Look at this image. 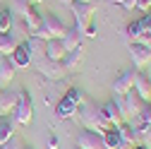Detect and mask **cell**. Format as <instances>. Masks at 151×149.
Segmentation results:
<instances>
[{"instance_id":"6da1fadb","label":"cell","mask_w":151,"mask_h":149,"mask_svg":"<svg viewBox=\"0 0 151 149\" xmlns=\"http://www.w3.org/2000/svg\"><path fill=\"white\" fill-rule=\"evenodd\" d=\"M31 118H34V101L27 89H19V101H17V106L12 111V123L19 127H27L31 123Z\"/></svg>"},{"instance_id":"7a4b0ae2","label":"cell","mask_w":151,"mask_h":149,"mask_svg":"<svg viewBox=\"0 0 151 149\" xmlns=\"http://www.w3.org/2000/svg\"><path fill=\"white\" fill-rule=\"evenodd\" d=\"M65 29H67V27L60 22V17H58V14L46 12V14H43V20H41V29L36 31L34 36H39V39H43V41H50V39H63Z\"/></svg>"},{"instance_id":"3957f363","label":"cell","mask_w":151,"mask_h":149,"mask_svg":"<svg viewBox=\"0 0 151 149\" xmlns=\"http://www.w3.org/2000/svg\"><path fill=\"white\" fill-rule=\"evenodd\" d=\"M31 65H36V70L43 74V80H50V82H58V80H63L65 74H67L63 60H48V58H41V60L31 63Z\"/></svg>"},{"instance_id":"277c9868","label":"cell","mask_w":151,"mask_h":149,"mask_svg":"<svg viewBox=\"0 0 151 149\" xmlns=\"http://www.w3.org/2000/svg\"><path fill=\"white\" fill-rule=\"evenodd\" d=\"M72 7V14H74V27L77 29H84L86 24L93 22V12H96V3H82V0H74L70 5Z\"/></svg>"},{"instance_id":"5b68a950","label":"cell","mask_w":151,"mask_h":149,"mask_svg":"<svg viewBox=\"0 0 151 149\" xmlns=\"http://www.w3.org/2000/svg\"><path fill=\"white\" fill-rule=\"evenodd\" d=\"M22 3V0H19ZM41 20H43V14L39 12V7L36 5H29V3H22V22L27 27V34L34 36L36 31L41 29Z\"/></svg>"},{"instance_id":"8992f818","label":"cell","mask_w":151,"mask_h":149,"mask_svg":"<svg viewBox=\"0 0 151 149\" xmlns=\"http://www.w3.org/2000/svg\"><path fill=\"white\" fill-rule=\"evenodd\" d=\"M134 74H137V70H122L115 77V82H113V94L115 96H125L127 91L134 89Z\"/></svg>"},{"instance_id":"52a82bcc","label":"cell","mask_w":151,"mask_h":149,"mask_svg":"<svg viewBox=\"0 0 151 149\" xmlns=\"http://www.w3.org/2000/svg\"><path fill=\"white\" fill-rule=\"evenodd\" d=\"M17 101H19V89H3L0 91V118L12 116Z\"/></svg>"},{"instance_id":"ba28073f","label":"cell","mask_w":151,"mask_h":149,"mask_svg":"<svg viewBox=\"0 0 151 149\" xmlns=\"http://www.w3.org/2000/svg\"><path fill=\"white\" fill-rule=\"evenodd\" d=\"M129 55H132L134 67H139V70L151 63V48L144 46V43H129Z\"/></svg>"},{"instance_id":"9c48e42d","label":"cell","mask_w":151,"mask_h":149,"mask_svg":"<svg viewBox=\"0 0 151 149\" xmlns=\"http://www.w3.org/2000/svg\"><path fill=\"white\" fill-rule=\"evenodd\" d=\"M77 147L79 149H106L103 147V135L91 132V130H82L77 137Z\"/></svg>"},{"instance_id":"30bf717a","label":"cell","mask_w":151,"mask_h":149,"mask_svg":"<svg viewBox=\"0 0 151 149\" xmlns=\"http://www.w3.org/2000/svg\"><path fill=\"white\" fill-rule=\"evenodd\" d=\"M14 72H17V67L10 60V55H0V89H7L12 84Z\"/></svg>"},{"instance_id":"8fae6325","label":"cell","mask_w":151,"mask_h":149,"mask_svg":"<svg viewBox=\"0 0 151 149\" xmlns=\"http://www.w3.org/2000/svg\"><path fill=\"white\" fill-rule=\"evenodd\" d=\"M134 91L139 94V99L144 103L151 101V77H149L146 72H139L137 70V74H134Z\"/></svg>"},{"instance_id":"7c38bea8","label":"cell","mask_w":151,"mask_h":149,"mask_svg":"<svg viewBox=\"0 0 151 149\" xmlns=\"http://www.w3.org/2000/svg\"><path fill=\"white\" fill-rule=\"evenodd\" d=\"M82 43H84L82 29H77V27L65 29V34H63V46H65V51H77V48H82Z\"/></svg>"},{"instance_id":"4fadbf2b","label":"cell","mask_w":151,"mask_h":149,"mask_svg":"<svg viewBox=\"0 0 151 149\" xmlns=\"http://www.w3.org/2000/svg\"><path fill=\"white\" fill-rule=\"evenodd\" d=\"M10 60L14 63V67H17V70H19V67H29V65H31V53H29L27 41H19V46H17V48L10 53Z\"/></svg>"},{"instance_id":"5bb4252c","label":"cell","mask_w":151,"mask_h":149,"mask_svg":"<svg viewBox=\"0 0 151 149\" xmlns=\"http://www.w3.org/2000/svg\"><path fill=\"white\" fill-rule=\"evenodd\" d=\"M101 111H103V116L108 118V123H110L113 127H118V125H122V123H125V111H122L120 106H115V101H113V99H110Z\"/></svg>"},{"instance_id":"9a60e30c","label":"cell","mask_w":151,"mask_h":149,"mask_svg":"<svg viewBox=\"0 0 151 149\" xmlns=\"http://www.w3.org/2000/svg\"><path fill=\"white\" fill-rule=\"evenodd\" d=\"M142 111H144V101L139 99V94L134 89L127 91V94H125V113L127 116H139Z\"/></svg>"},{"instance_id":"2e32d148","label":"cell","mask_w":151,"mask_h":149,"mask_svg":"<svg viewBox=\"0 0 151 149\" xmlns=\"http://www.w3.org/2000/svg\"><path fill=\"white\" fill-rule=\"evenodd\" d=\"M74 113H77V106H74L67 96H63L55 103V118L58 120H70V118H74Z\"/></svg>"},{"instance_id":"e0dca14e","label":"cell","mask_w":151,"mask_h":149,"mask_svg":"<svg viewBox=\"0 0 151 149\" xmlns=\"http://www.w3.org/2000/svg\"><path fill=\"white\" fill-rule=\"evenodd\" d=\"M27 46H29V53H31V63L46 58V41L43 39H39V36H29Z\"/></svg>"},{"instance_id":"ac0fdd59","label":"cell","mask_w":151,"mask_h":149,"mask_svg":"<svg viewBox=\"0 0 151 149\" xmlns=\"http://www.w3.org/2000/svg\"><path fill=\"white\" fill-rule=\"evenodd\" d=\"M65 46H63V39H50L46 41V58L48 60H63L65 58Z\"/></svg>"},{"instance_id":"d6986e66","label":"cell","mask_w":151,"mask_h":149,"mask_svg":"<svg viewBox=\"0 0 151 149\" xmlns=\"http://www.w3.org/2000/svg\"><path fill=\"white\" fill-rule=\"evenodd\" d=\"M82 60H84V48L67 51V53H65V58H63V65H65L67 72H72V70H77V67L82 65Z\"/></svg>"},{"instance_id":"ffe728a7","label":"cell","mask_w":151,"mask_h":149,"mask_svg":"<svg viewBox=\"0 0 151 149\" xmlns=\"http://www.w3.org/2000/svg\"><path fill=\"white\" fill-rule=\"evenodd\" d=\"M118 132H120V144H127V147H137V144H139L132 123H122V125H118Z\"/></svg>"},{"instance_id":"44dd1931","label":"cell","mask_w":151,"mask_h":149,"mask_svg":"<svg viewBox=\"0 0 151 149\" xmlns=\"http://www.w3.org/2000/svg\"><path fill=\"white\" fill-rule=\"evenodd\" d=\"M125 36H127L129 43H144V36H149V34L142 31V24L139 22H129L127 29H125Z\"/></svg>"},{"instance_id":"7402d4cb","label":"cell","mask_w":151,"mask_h":149,"mask_svg":"<svg viewBox=\"0 0 151 149\" xmlns=\"http://www.w3.org/2000/svg\"><path fill=\"white\" fill-rule=\"evenodd\" d=\"M17 46H19V39L14 34H0V55H10Z\"/></svg>"},{"instance_id":"603a6c76","label":"cell","mask_w":151,"mask_h":149,"mask_svg":"<svg viewBox=\"0 0 151 149\" xmlns=\"http://www.w3.org/2000/svg\"><path fill=\"white\" fill-rule=\"evenodd\" d=\"M14 123L10 120V118H0V147H3L7 140H12L14 137Z\"/></svg>"},{"instance_id":"cb8c5ba5","label":"cell","mask_w":151,"mask_h":149,"mask_svg":"<svg viewBox=\"0 0 151 149\" xmlns=\"http://www.w3.org/2000/svg\"><path fill=\"white\" fill-rule=\"evenodd\" d=\"M103 147L106 149H118L120 147V132H118V127H110L103 132Z\"/></svg>"},{"instance_id":"d4e9b609","label":"cell","mask_w":151,"mask_h":149,"mask_svg":"<svg viewBox=\"0 0 151 149\" xmlns=\"http://www.w3.org/2000/svg\"><path fill=\"white\" fill-rule=\"evenodd\" d=\"M132 127H134V135H137V142H139V144H144V142H146V137L151 135V125H149V123H144L142 118H137V123L132 125Z\"/></svg>"},{"instance_id":"484cf974","label":"cell","mask_w":151,"mask_h":149,"mask_svg":"<svg viewBox=\"0 0 151 149\" xmlns=\"http://www.w3.org/2000/svg\"><path fill=\"white\" fill-rule=\"evenodd\" d=\"M12 24H14L12 12H10L7 7L0 10V34H10V31H12Z\"/></svg>"},{"instance_id":"4316f807","label":"cell","mask_w":151,"mask_h":149,"mask_svg":"<svg viewBox=\"0 0 151 149\" xmlns=\"http://www.w3.org/2000/svg\"><path fill=\"white\" fill-rule=\"evenodd\" d=\"M65 96H67V99H70L74 106H79V103L84 101V91H82L79 87H70V89L65 91Z\"/></svg>"},{"instance_id":"83f0119b","label":"cell","mask_w":151,"mask_h":149,"mask_svg":"<svg viewBox=\"0 0 151 149\" xmlns=\"http://www.w3.org/2000/svg\"><path fill=\"white\" fill-rule=\"evenodd\" d=\"M139 24H142V31L151 36V12H146V14L142 17V20H139Z\"/></svg>"},{"instance_id":"f1b7e54d","label":"cell","mask_w":151,"mask_h":149,"mask_svg":"<svg viewBox=\"0 0 151 149\" xmlns=\"http://www.w3.org/2000/svg\"><path fill=\"white\" fill-rule=\"evenodd\" d=\"M137 118H142L144 123H149V125H151V101H149V103H144V111H142Z\"/></svg>"},{"instance_id":"f546056e","label":"cell","mask_w":151,"mask_h":149,"mask_svg":"<svg viewBox=\"0 0 151 149\" xmlns=\"http://www.w3.org/2000/svg\"><path fill=\"white\" fill-rule=\"evenodd\" d=\"M134 7L139 10V12H151V0H137V3H134Z\"/></svg>"},{"instance_id":"4dcf8cb0","label":"cell","mask_w":151,"mask_h":149,"mask_svg":"<svg viewBox=\"0 0 151 149\" xmlns=\"http://www.w3.org/2000/svg\"><path fill=\"white\" fill-rule=\"evenodd\" d=\"M82 34H84V39H93V36H96V24H86L84 29H82Z\"/></svg>"},{"instance_id":"1f68e13d","label":"cell","mask_w":151,"mask_h":149,"mask_svg":"<svg viewBox=\"0 0 151 149\" xmlns=\"http://www.w3.org/2000/svg\"><path fill=\"white\" fill-rule=\"evenodd\" d=\"M19 147H22V142L17 140V135H14L12 140H7V142H5L3 147H0V149H19Z\"/></svg>"},{"instance_id":"d6a6232c","label":"cell","mask_w":151,"mask_h":149,"mask_svg":"<svg viewBox=\"0 0 151 149\" xmlns=\"http://www.w3.org/2000/svg\"><path fill=\"white\" fill-rule=\"evenodd\" d=\"M48 149H58V137L55 135H48Z\"/></svg>"},{"instance_id":"836d02e7","label":"cell","mask_w":151,"mask_h":149,"mask_svg":"<svg viewBox=\"0 0 151 149\" xmlns=\"http://www.w3.org/2000/svg\"><path fill=\"white\" fill-rule=\"evenodd\" d=\"M134 3H137V0H122V7L125 10H134Z\"/></svg>"},{"instance_id":"e575fe53","label":"cell","mask_w":151,"mask_h":149,"mask_svg":"<svg viewBox=\"0 0 151 149\" xmlns=\"http://www.w3.org/2000/svg\"><path fill=\"white\" fill-rule=\"evenodd\" d=\"M22 3H29V5H39L41 0H22Z\"/></svg>"},{"instance_id":"d590c367","label":"cell","mask_w":151,"mask_h":149,"mask_svg":"<svg viewBox=\"0 0 151 149\" xmlns=\"http://www.w3.org/2000/svg\"><path fill=\"white\" fill-rule=\"evenodd\" d=\"M132 149H149V144H137V147H132Z\"/></svg>"},{"instance_id":"8d00e7d4","label":"cell","mask_w":151,"mask_h":149,"mask_svg":"<svg viewBox=\"0 0 151 149\" xmlns=\"http://www.w3.org/2000/svg\"><path fill=\"white\" fill-rule=\"evenodd\" d=\"M60 3H63V5H72V3H74V0H60Z\"/></svg>"},{"instance_id":"74e56055","label":"cell","mask_w":151,"mask_h":149,"mask_svg":"<svg viewBox=\"0 0 151 149\" xmlns=\"http://www.w3.org/2000/svg\"><path fill=\"white\" fill-rule=\"evenodd\" d=\"M110 3H113V5H122V0H110Z\"/></svg>"},{"instance_id":"f35d334b","label":"cell","mask_w":151,"mask_h":149,"mask_svg":"<svg viewBox=\"0 0 151 149\" xmlns=\"http://www.w3.org/2000/svg\"><path fill=\"white\" fill-rule=\"evenodd\" d=\"M19 149H31V147H29V144H22V147H19Z\"/></svg>"},{"instance_id":"ab89813d","label":"cell","mask_w":151,"mask_h":149,"mask_svg":"<svg viewBox=\"0 0 151 149\" xmlns=\"http://www.w3.org/2000/svg\"><path fill=\"white\" fill-rule=\"evenodd\" d=\"M146 142H151V135H149V137H146ZM146 142H144V144H146Z\"/></svg>"},{"instance_id":"60d3db41","label":"cell","mask_w":151,"mask_h":149,"mask_svg":"<svg viewBox=\"0 0 151 149\" xmlns=\"http://www.w3.org/2000/svg\"><path fill=\"white\" fill-rule=\"evenodd\" d=\"M82 3H91V0H82Z\"/></svg>"},{"instance_id":"b9f144b4","label":"cell","mask_w":151,"mask_h":149,"mask_svg":"<svg viewBox=\"0 0 151 149\" xmlns=\"http://www.w3.org/2000/svg\"><path fill=\"white\" fill-rule=\"evenodd\" d=\"M74 149H79V147H74Z\"/></svg>"},{"instance_id":"7bdbcfd3","label":"cell","mask_w":151,"mask_h":149,"mask_svg":"<svg viewBox=\"0 0 151 149\" xmlns=\"http://www.w3.org/2000/svg\"><path fill=\"white\" fill-rule=\"evenodd\" d=\"M0 91H3V89H0Z\"/></svg>"}]
</instances>
